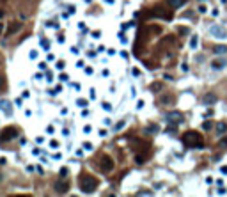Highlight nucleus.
<instances>
[{
    "label": "nucleus",
    "instance_id": "1",
    "mask_svg": "<svg viewBox=\"0 0 227 197\" xmlns=\"http://www.w3.org/2000/svg\"><path fill=\"white\" fill-rule=\"evenodd\" d=\"M183 144L188 148H204V139L199 132H184L183 133Z\"/></svg>",
    "mask_w": 227,
    "mask_h": 197
},
{
    "label": "nucleus",
    "instance_id": "2",
    "mask_svg": "<svg viewBox=\"0 0 227 197\" xmlns=\"http://www.w3.org/2000/svg\"><path fill=\"white\" fill-rule=\"evenodd\" d=\"M78 181H80V190L84 194H92L98 188V179L94 176H91V174H82Z\"/></svg>",
    "mask_w": 227,
    "mask_h": 197
},
{
    "label": "nucleus",
    "instance_id": "3",
    "mask_svg": "<svg viewBox=\"0 0 227 197\" xmlns=\"http://www.w3.org/2000/svg\"><path fill=\"white\" fill-rule=\"evenodd\" d=\"M151 14L156 16V18H162V20H165V21L172 20V9H170V7H165V6H155L151 9Z\"/></svg>",
    "mask_w": 227,
    "mask_h": 197
},
{
    "label": "nucleus",
    "instance_id": "4",
    "mask_svg": "<svg viewBox=\"0 0 227 197\" xmlns=\"http://www.w3.org/2000/svg\"><path fill=\"white\" fill-rule=\"evenodd\" d=\"M98 167L103 172H110V170L114 169V160L110 158L108 155H103V156H99V162H98Z\"/></svg>",
    "mask_w": 227,
    "mask_h": 197
},
{
    "label": "nucleus",
    "instance_id": "5",
    "mask_svg": "<svg viewBox=\"0 0 227 197\" xmlns=\"http://www.w3.org/2000/svg\"><path fill=\"white\" fill-rule=\"evenodd\" d=\"M18 137V130L14 126H7L2 133H0V142H7V140H13Z\"/></svg>",
    "mask_w": 227,
    "mask_h": 197
},
{
    "label": "nucleus",
    "instance_id": "6",
    "mask_svg": "<svg viewBox=\"0 0 227 197\" xmlns=\"http://www.w3.org/2000/svg\"><path fill=\"white\" fill-rule=\"evenodd\" d=\"M68 188H69V181H68L66 178H62L60 181H57L55 183V192L57 194H66Z\"/></svg>",
    "mask_w": 227,
    "mask_h": 197
},
{
    "label": "nucleus",
    "instance_id": "7",
    "mask_svg": "<svg viewBox=\"0 0 227 197\" xmlns=\"http://www.w3.org/2000/svg\"><path fill=\"white\" fill-rule=\"evenodd\" d=\"M209 32H211L213 37H220V39H225L227 37V32L222 27H218V25H213V27L209 28Z\"/></svg>",
    "mask_w": 227,
    "mask_h": 197
},
{
    "label": "nucleus",
    "instance_id": "8",
    "mask_svg": "<svg viewBox=\"0 0 227 197\" xmlns=\"http://www.w3.org/2000/svg\"><path fill=\"white\" fill-rule=\"evenodd\" d=\"M0 110L7 115H11L13 112V105H11V101H7V99H0Z\"/></svg>",
    "mask_w": 227,
    "mask_h": 197
},
{
    "label": "nucleus",
    "instance_id": "9",
    "mask_svg": "<svg viewBox=\"0 0 227 197\" xmlns=\"http://www.w3.org/2000/svg\"><path fill=\"white\" fill-rule=\"evenodd\" d=\"M225 66H227V61H225V59H222V57L211 61V68H213V69H224Z\"/></svg>",
    "mask_w": 227,
    "mask_h": 197
},
{
    "label": "nucleus",
    "instance_id": "10",
    "mask_svg": "<svg viewBox=\"0 0 227 197\" xmlns=\"http://www.w3.org/2000/svg\"><path fill=\"white\" fill-rule=\"evenodd\" d=\"M202 101H204L206 105H215V103L218 101V98H217V94H215V92H208V94H204Z\"/></svg>",
    "mask_w": 227,
    "mask_h": 197
},
{
    "label": "nucleus",
    "instance_id": "11",
    "mask_svg": "<svg viewBox=\"0 0 227 197\" xmlns=\"http://www.w3.org/2000/svg\"><path fill=\"white\" fill-rule=\"evenodd\" d=\"M181 112H170L169 115H167V121L169 123H174V124H177V123H181Z\"/></svg>",
    "mask_w": 227,
    "mask_h": 197
},
{
    "label": "nucleus",
    "instance_id": "12",
    "mask_svg": "<svg viewBox=\"0 0 227 197\" xmlns=\"http://www.w3.org/2000/svg\"><path fill=\"white\" fill-rule=\"evenodd\" d=\"M167 4L170 9H179L183 4H186V0H167Z\"/></svg>",
    "mask_w": 227,
    "mask_h": 197
},
{
    "label": "nucleus",
    "instance_id": "13",
    "mask_svg": "<svg viewBox=\"0 0 227 197\" xmlns=\"http://www.w3.org/2000/svg\"><path fill=\"white\" fill-rule=\"evenodd\" d=\"M160 103L162 105H172L174 103V96L172 94H163L162 98H160Z\"/></svg>",
    "mask_w": 227,
    "mask_h": 197
},
{
    "label": "nucleus",
    "instance_id": "14",
    "mask_svg": "<svg viewBox=\"0 0 227 197\" xmlns=\"http://www.w3.org/2000/svg\"><path fill=\"white\" fill-rule=\"evenodd\" d=\"M213 52L217 55H224V53H227V46L225 44H217V46H213Z\"/></svg>",
    "mask_w": 227,
    "mask_h": 197
},
{
    "label": "nucleus",
    "instance_id": "15",
    "mask_svg": "<svg viewBox=\"0 0 227 197\" xmlns=\"http://www.w3.org/2000/svg\"><path fill=\"white\" fill-rule=\"evenodd\" d=\"M20 27H21V23H11V27H9V32H7V36L14 34V30H18Z\"/></svg>",
    "mask_w": 227,
    "mask_h": 197
},
{
    "label": "nucleus",
    "instance_id": "16",
    "mask_svg": "<svg viewBox=\"0 0 227 197\" xmlns=\"http://www.w3.org/2000/svg\"><path fill=\"white\" fill-rule=\"evenodd\" d=\"M197 43H199V37H197V36H192L190 46H192V48H197Z\"/></svg>",
    "mask_w": 227,
    "mask_h": 197
},
{
    "label": "nucleus",
    "instance_id": "17",
    "mask_svg": "<svg viewBox=\"0 0 227 197\" xmlns=\"http://www.w3.org/2000/svg\"><path fill=\"white\" fill-rule=\"evenodd\" d=\"M213 128V123L211 121H204V123H202V130H206V132H208V130H211Z\"/></svg>",
    "mask_w": 227,
    "mask_h": 197
},
{
    "label": "nucleus",
    "instance_id": "18",
    "mask_svg": "<svg viewBox=\"0 0 227 197\" xmlns=\"http://www.w3.org/2000/svg\"><path fill=\"white\" fill-rule=\"evenodd\" d=\"M124 124H126V121H119V123L114 126V130H115V132H119V130H122V128H124Z\"/></svg>",
    "mask_w": 227,
    "mask_h": 197
},
{
    "label": "nucleus",
    "instance_id": "19",
    "mask_svg": "<svg viewBox=\"0 0 227 197\" xmlns=\"http://www.w3.org/2000/svg\"><path fill=\"white\" fill-rule=\"evenodd\" d=\"M160 89H162V84H160V82H155V84L151 85V91H155V92H158Z\"/></svg>",
    "mask_w": 227,
    "mask_h": 197
},
{
    "label": "nucleus",
    "instance_id": "20",
    "mask_svg": "<svg viewBox=\"0 0 227 197\" xmlns=\"http://www.w3.org/2000/svg\"><path fill=\"white\" fill-rule=\"evenodd\" d=\"M76 105H78V107H82V108H84V107H87V105H89V101H87V99H84V98H80V99H78V101H76Z\"/></svg>",
    "mask_w": 227,
    "mask_h": 197
},
{
    "label": "nucleus",
    "instance_id": "21",
    "mask_svg": "<svg viewBox=\"0 0 227 197\" xmlns=\"http://www.w3.org/2000/svg\"><path fill=\"white\" fill-rule=\"evenodd\" d=\"M41 46H43V50H46V52H48V50H50V43H48V39H41Z\"/></svg>",
    "mask_w": 227,
    "mask_h": 197
},
{
    "label": "nucleus",
    "instance_id": "22",
    "mask_svg": "<svg viewBox=\"0 0 227 197\" xmlns=\"http://www.w3.org/2000/svg\"><path fill=\"white\" fill-rule=\"evenodd\" d=\"M225 123H218V124H217V130H218V132H225Z\"/></svg>",
    "mask_w": 227,
    "mask_h": 197
},
{
    "label": "nucleus",
    "instance_id": "23",
    "mask_svg": "<svg viewBox=\"0 0 227 197\" xmlns=\"http://www.w3.org/2000/svg\"><path fill=\"white\" fill-rule=\"evenodd\" d=\"M156 132H158V126H155V124H151L147 128V133H156Z\"/></svg>",
    "mask_w": 227,
    "mask_h": 197
},
{
    "label": "nucleus",
    "instance_id": "24",
    "mask_svg": "<svg viewBox=\"0 0 227 197\" xmlns=\"http://www.w3.org/2000/svg\"><path fill=\"white\" fill-rule=\"evenodd\" d=\"M137 195H151V192L149 190H138L137 192Z\"/></svg>",
    "mask_w": 227,
    "mask_h": 197
},
{
    "label": "nucleus",
    "instance_id": "25",
    "mask_svg": "<svg viewBox=\"0 0 227 197\" xmlns=\"http://www.w3.org/2000/svg\"><path fill=\"white\" fill-rule=\"evenodd\" d=\"M218 146H222V148H225V149H227V137H224V139L220 140V144H218Z\"/></svg>",
    "mask_w": 227,
    "mask_h": 197
},
{
    "label": "nucleus",
    "instance_id": "26",
    "mask_svg": "<svg viewBox=\"0 0 227 197\" xmlns=\"http://www.w3.org/2000/svg\"><path fill=\"white\" fill-rule=\"evenodd\" d=\"M103 108H105V110H112V105H110L108 101H103Z\"/></svg>",
    "mask_w": 227,
    "mask_h": 197
},
{
    "label": "nucleus",
    "instance_id": "27",
    "mask_svg": "<svg viewBox=\"0 0 227 197\" xmlns=\"http://www.w3.org/2000/svg\"><path fill=\"white\" fill-rule=\"evenodd\" d=\"M50 148H52V149H57V148H59V142H57V140H52V142H50Z\"/></svg>",
    "mask_w": 227,
    "mask_h": 197
},
{
    "label": "nucleus",
    "instance_id": "28",
    "mask_svg": "<svg viewBox=\"0 0 227 197\" xmlns=\"http://www.w3.org/2000/svg\"><path fill=\"white\" fill-rule=\"evenodd\" d=\"M66 176H68V169L62 167V169H60V178H66Z\"/></svg>",
    "mask_w": 227,
    "mask_h": 197
},
{
    "label": "nucleus",
    "instance_id": "29",
    "mask_svg": "<svg viewBox=\"0 0 227 197\" xmlns=\"http://www.w3.org/2000/svg\"><path fill=\"white\" fill-rule=\"evenodd\" d=\"M84 149L91 151V149H92V144H91V142H85V144H84Z\"/></svg>",
    "mask_w": 227,
    "mask_h": 197
},
{
    "label": "nucleus",
    "instance_id": "30",
    "mask_svg": "<svg viewBox=\"0 0 227 197\" xmlns=\"http://www.w3.org/2000/svg\"><path fill=\"white\" fill-rule=\"evenodd\" d=\"M131 73H133V77H138V75H140V71L137 69V68H133V69H131Z\"/></svg>",
    "mask_w": 227,
    "mask_h": 197
},
{
    "label": "nucleus",
    "instance_id": "31",
    "mask_svg": "<svg viewBox=\"0 0 227 197\" xmlns=\"http://www.w3.org/2000/svg\"><path fill=\"white\" fill-rule=\"evenodd\" d=\"M91 130H92V128L87 124V126H84V133H91Z\"/></svg>",
    "mask_w": 227,
    "mask_h": 197
},
{
    "label": "nucleus",
    "instance_id": "32",
    "mask_svg": "<svg viewBox=\"0 0 227 197\" xmlns=\"http://www.w3.org/2000/svg\"><path fill=\"white\" fill-rule=\"evenodd\" d=\"M57 69H64V62L60 61V62H57Z\"/></svg>",
    "mask_w": 227,
    "mask_h": 197
},
{
    "label": "nucleus",
    "instance_id": "33",
    "mask_svg": "<svg viewBox=\"0 0 227 197\" xmlns=\"http://www.w3.org/2000/svg\"><path fill=\"white\" fill-rule=\"evenodd\" d=\"M85 73H87V75H92V68H91V66H87V68H85Z\"/></svg>",
    "mask_w": 227,
    "mask_h": 197
},
{
    "label": "nucleus",
    "instance_id": "34",
    "mask_svg": "<svg viewBox=\"0 0 227 197\" xmlns=\"http://www.w3.org/2000/svg\"><path fill=\"white\" fill-rule=\"evenodd\" d=\"M99 36H101V32H99V30H96V32H92V37H96V39H98Z\"/></svg>",
    "mask_w": 227,
    "mask_h": 197
},
{
    "label": "nucleus",
    "instance_id": "35",
    "mask_svg": "<svg viewBox=\"0 0 227 197\" xmlns=\"http://www.w3.org/2000/svg\"><path fill=\"white\" fill-rule=\"evenodd\" d=\"M35 57H37V52H35V50H32V52H30V59H35Z\"/></svg>",
    "mask_w": 227,
    "mask_h": 197
},
{
    "label": "nucleus",
    "instance_id": "36",
    "mask_svg": "<svg viewBox=\"0 0 227 197\" xmlns=\"http://www.w3.org/2000/svg\"><path fill=\"white\" fill-rule=\"evenodd\" d=\"M46 80H48V82H52V80H53V75H52V73H46Z\"/></svg>",
    "mask_w": 227,
    "mask_h": 197
},
{
    "label": "nucleus",
    "instance_id": "37",
    "mask_svg": "<svg viewBox=\"0 0 227 197\" xmlns=\"http://www.w3.org/2000/svg\"><path fill=\"white\" fill-rule=\"evenodd\" d=\"M108 75H110V73H108V69H103V71H101V77H108Z\"/></svg>",
    "mask_w": 227,
    "mask_h": 197
},
{
    "label": "nucleus",
    "instance_id": "38",
    "mask_svg": "<svg viewBox=\"0 0 227 197\" xmlns=\"http://www.w3.org/2000/svg\"><path fill=\"white\" fill-rule=\"evenodd\" d=\"M69 13H71V14H75V13H76V7L71 6V7H69Z\"/></svg>",
    "mask_w": 227,
    "mask_h": 197
},
{
    "label": "nucleus",
    "instance_id": "39",
    "mask_svg": "<svg viewBox=\"0 0 227 197\" xmlns=\"http://www.w3.org/2000/svg\"><path fill=\"white\" fill-rule=\"evenodd\" d=\"M87 115H89V110H87V107H85V110L82 112V117H87Z\"/></svg>",
    "mask_w": 227,
    "mask_h": 197
},
{
    "label": "nucleus",
    "instance_id": "40",
    "mask_svg": "<svg viewBox=\"0 0 227 197\" xmlns=\"http://www.w3.org/2000/svg\"><path fill=\"white\" fill-rule=\"evenodd\" d=\"M4 84H6V82H4V77H2V75H0V89H2V87H4Z\"/></svg>",
    "mask_w": 227,
    "mask_h": 197
},
{
    "label": "nucleus",
    "instance_id": "41",
    "mask_svg": "<svg viewBox=\"0 0 227 197\" xmlns=\"http://www.w3.org/2000/svg\"><path fill=\"white\" fill-rule=\"evenodd\" d=\"M199 11H200V13H206V6H199Z\"/></svg>",
    "mask_w": 227,
    "mask_h": 197
},
{
    "label": "nucleus",
    "instance_id": "42",
    "mask_svg": "<svg viewBox=\"0 0 227 197\" xmlns=\"http://www.w3.org/2000/svg\"><path fill=\"white\" fill-rule=\"evenodd\" d=\"M46 132H48V133L52 135V133H53V126H48V128H46Z\"/></svg>",
    "mask_w": 227,
    "mask_h": 197
},
{
    "label": "nucleus",
    "instance_id": "43",
    "mask_svg": "<svg viewBox=\"0 0 227 197\" xmlns=\"http://www.w3.org/2000/svg\"><path fill=\"white\" fill-rule=\"evenodd\" d=\"M142 107H144V101H142V99H140V101L137 103V108H142Z\"/></svg>",
    "mask_w": 227,
    "mask_h": 197
},
{
    "label": "nucleus",
    "instance_id": "44",
    "mask_svg": "<svg viewBox=\"0 0 227 197\" xmlns=\"http://www.w3.org/2000/svg\"><path fill=\"white\" fill-rule=\"evenodd\" d=\"M106 4H115V0H105Z\"/></svg>",
    "mask_w": 227,
    "mask_h": 197
},
{
    "label": "nucleus",
    "instance_id": "45",
    "mask_svg": "<svg viewBox=\"0 0 227 197\" xmlns=\"http://www.w3.org/2000/svg\"><path fill=\"white\" fill-rule=\"evenodd\" d=\"M2 30H4V27H2V23H0V34H2Z\"/></svg>",
    "mask_w": 227,
    "mask_h": 197
},
{
    "label": "nucleus",
    "instance_id": "46",
    "mask_svg": "<svg viewBox=\"0 0 227 197\" xmlns=\"http://www.w3.org/2000/svg\"><path fill=\"white\" fill-rule=\"evenodd\" d=\"M0 64H2V57H0Z\"/></svg>",
    "mask_w": 227,
    "mask_h": 197
}]
</instances>
